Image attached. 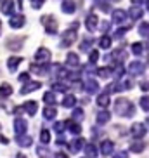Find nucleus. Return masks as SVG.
<instances>
[{"instance_id": "obj_1", "label": "nucleus", "mask_w": 149, "mask_h": 158, "mask_svg": "<svg viewBox=\"0 0 149 158\" xmlns=\"http://www.w3.org/2000/svg\"><path fill=\"white\" fill-rule=\"evenodd\" d=\"M42 23L45 24V30H47L49 33H56L57 23H56V19L52 18V16H43V18H42Z\"/></svg>"}, {"instance_id": "obj_2", "label": "nucleus", "mask_w": 149, "mask_h": 158, "mask_svg": "<svg viewBox=\"0 0 149 158\" xmlns=\"http://www.w3.org/2000/svg\"><path fill=\"white\" fill-rule=\"evenodd\" d=\"M116 111H118V113H127V115H130V113H132L130 102L127 101V99H118V102H116Z\"/></svg>"}, {"instance_id": "obj_3", "label": "nucleus", "mask_w": 149, "mask_h": 158, "mask_svg": "<svg viewBox=\"0 0 149 158\" xmlns=\"http://www.w3.org/2000/svg\"><path fill=\"white\" fill-rule=\"evenodd\" d=\"M26 127H28L26 120H23V118H16L14 120V130H16L18 135H23L24 132H26Z\"/></svg>"}, {"instance_id": "obj_4", "label": "nucleus", "mask_w": 149, "mask_h": 158, "mask_svg": "<svg viewBox=\"0 0 149 158\" xmlns=\"http://www.w3.org/2000/svg\"><path fill=\"white\" fill-rule=\"evenodd\" d=\"M9 24H10V28H21L24 24V16L23 14H14L10 18Z\"/></svg>"}, {"instance_id": "obj_5", "label": "nucleus", "mask_w": 149, "mask_h": 158, "mask_svg": "<svg viewBox=\"0 0 149 158\" xmlns=\"http://www.w3.org/2000/svg\"><path fill=\"white\" fill-rule=\"evenodd\" d=\"M35 59H37L38 63H47V61L50 59V52L42 47V49H38V51H37V56H35Z\"/></svg>"}, {"instance_id": "obj_6", "label": "nucleus", "mask_w": 149, "mask_h": 158, "mask_svg": "<svg viewBox=\"0 0 149 158\" xmlns=\"http://www.w3.org/2000/svg\"><path fill=\"white\" fill-rule=\"evenodd\" d=\"M74 38H76V30L71 28L70 31L64 33V37H62V44H64V45H71V44L74 42Z\"/></svg>"}, {"instance_id": "obj_7", "label": "nucleus", "mask_w": 149, "mask_h": 158, "mask_svg": "<svg viewBox=\"0 0 149 158\" xmlns=\"http://www.w3.org/2000/svg\"><path fill=\"white\" fill-rule=\"evenodd\" d=\"M23 110L24 111H28V115H35V113H37V110H38V104L35 101H28V102H24L23 104Z\"/></svg>"}, {"instance_id": "obj_8", "label": "nucleus", "mask_w": 149, "mask_h": 158, "mask_svg": "<svg viewBox=\"0 0 149 158\" xmlns=\"http://www.w3.org/2000/svg\"><path fill=\"white\" fill-rule=\"evenodd\" d=\"M40 82H30L28 85H24L23 89H21V94H30L33 92V90H37V89H40Z\"/></svg>"}, {"instance_id": "obj_9", "label": "nucleus", "mask_w": 149, "mask_h": 158, "mask_svg": "<svg viewBox=\"0 0 149 158\" xmlns=\"http://www.w3.org/2000/svg\"><path fill=\"white\" fill-rule=\"evenodd\" d=\"M0 9H2L4 14H12V10H14V4H12V0H5V2H2Z\"/></svg>"}, {"instance_id": "obj_10", "label": "nucleus", "mask_w": 149, "mask_h": 158, "mask_svg": "<svg viewBox=\"0 0 149 158\" xmlns=\"http://www.w3.org/2000/svg\"><path fill=\"white\" fill-rule=\"evenodd\" d=\"M33 139L30 137V135H18V144L19 146H23V148H28V146H31Z\"/></svg>"}, {"instance_id": "obj_11", "label": "nucleus", "mask_w": 149, "mask_h": 158, "mask_svg": "<svg viewBox=\"0 0 149 158\" xmlns=\"http://www.w3.org/2000/svg\"><path fill=\"white\" fill-rule=\"evenodd\" d=\"M132 132H134L135 137H142L144 132H146V129H144L142 123H134V125H132Z\"/></svg>"}, {"instance_id": "obj_12", "label": "nucleus", "mask_w": 149, "mask_h": 158, "mask_svg": "<svg viewBox=\"0 0 149 158\" xmlns=\"http://www.w3.org/2000/svg\"><path fill=\"white\" fill-rule=\"evenodd\" d=\"M12 94V87L9 84H2L0 85V98H9Z\"/></svg>"}, {"instance_id": "obj_13", "label": "nucleus", "mask_w": 149, "mask_h": 158, "mask_svg": "<svg viewBox=\"0 0 149 158\" xmlns=\"http://www.w3.org/2000/svg\"><path fill=\"white\" fill-rule=\"evenodd\" d=\"M21 57H10L9 61H7V66H9V70L10 71H16V68H18V64L21 63Z\"/></svg>"}, {"instance_id": "obj_14", "label": "nucleus", "mask_w": 149, "mask_h": 158, "mask_svg": "<svg viewBox=\"0 0 149 158\" xmlns=\"http://www.w3.org/2000/svg\"><path fill=\"white\" fill-rule=\"evenodd\" d=\"M43 116H45L47 120H52V118L56 116V108H52V106H47L45 110H43Z\"/></svg>"}, {"instance_id": "obj_15", "label": "nucleus", "mask_w": 149, "mask_h": 158, "mask_svg": "<svg viewBox=\"0 0 149 158\" xmlns=\"http://www.w3.org/2000/svg\"><path fill=\"white\" fill-rule=\"evenodd\" d=\"M95 26H97V18L95 16H89V19H87V28L92 31V30H95Z\"/></svg>"}, {"instance_id": "obj_16", "label": "nucleus", "mask_w": 149, "mask_h": 158, "mask_svg": "<svg viewBox=\"0 0 149 158\" xmlns=\"http://www.w3.org/2000/svg\"><path fill=\"white\" fill-rule=\"evenodd\" d=\"M107 120H109V111H101V113H97V122H99V123H106Z\"/></svg>"}, {"instance_id": "obj_17", "label": "nucleus", "mask_w": 149, "mask_h": 158, "mask_svg": "<svg viewBox=\"0 0 149 158\" xmlns=\"http://www.w3.org/2000/svg\"><path fill=\"white\" fill-rule=\"evenodd\" d=\"M113 151V143L111 141H104L103 143V153L104 155H109Z\"/></svg>"}, {"instance_id": "obj_18", "label": "nucleus", "mask_w": 149, "mask_h": 158, "mask_svg": "<svg viewBox=\"0 0 149 158\" xmlns=\"http://www.w3.org/2000/svg\"><path fill=\"white\" fill-rule=\"evenodd\" d=\"M62 10H64V12H73V10H74V4L71 2V0H66L64 4H62Z\"/></svg>"}, {"instance_id": "obj_19", "label": "nucleus", "mask_w": 149, "mask_h": 158, "mask_svg": "<svg viewBox=\"0 0 149 158\" xmlns=\"http://www.w3.org/2000/svg\"><path fill=\"white\" fill-rule=\"evenodd\" d=\"M21 45H23V42H21V40H10V42L7 44V47H9V49H12V51L21 49Z\"/></svg>"}, {"instance_id": "obj_20", "label": "nucleus", "mask_w": 149, "mask_h": 158, "mask_svg": "<svg viewBox=\"0 0 149 158\" xmlns=\"http://www.w3.org/2000/svg\"><path fill=\"white\" fill-rule=\"evenodd\" d=\"M66 63L71 66L78 64V57H76V54H68V57H66Z\"/></svg>"}, {"instance_id": "obj_21", "label": "nucleus", "mask_w": 149, "mask_h": 158, "mask_svg": "<svg viewBox=\"0 0 149 158\" xmlns=\"http://www.w3.org/2000/svg\"><path fill=\"white\" fill-rule=\"evenodd\" d=\"M130 71L132 73H142V64H140V63H132Z\"/></svg>"}, {"instance_id": "obj_22", "label": "nucleus", "mask_w": 149, "mask_h": 158, "mask_svg": "<svg viewBox=\"0 0 149 158\" xmlns=\"http://www.w3.org/2000/svg\"><path fill=\"white\" fill-rule=\"evenodd\" d=\"M73 104H74V98H73V96H66V98H64V101H62V106L71 108Z\"/></svg>"}, {"instance_id": "obj_23", "label": "nucleus", "mask_w": 149, "mask_h": 158, "mask_svg": "<svg viewBox=\"0 0 149 158\" xmlns=\"http://www.w3.org/2000/svg\"><path fill=\"white\" fill-rule=\"evenodd\" d=\"M43 101H45L47 104H54V102H56V98H54L52 92H47L45 96H43Z\"/></svg>"}, {"instance_id": "obj_24", "label": "nucleus", "mask_w": 149, "mask_h": 158, "mask_svg": "<svg viewBox=\"0 0 149 158\" xmlns=\"http://www.w3.org/2000/svg\"><path fill=\"white\" fill-rule=\"evenodd\" d=\"M40 141H42L43 144H47L49 141H50V134H49V130H42V134H40Z\"/></svg>"}, {"instance_id": "obj_25", "label": "nucleus", "mask_w": 149, "mask_h": 158, "mask_svg": "<svg viewBox=\"0 0 149 158\" xmlns=\"http://www.w3.org/2000/svg\"><path fill=\"white\" fill-rule=\"evenodd\" d=\"M97 104H99V106H107V104H109V98H107V96H99V98H97Z\"/></svg>"}, {"instance_id": "obj_26", "label": "nucleus", "mask_w": 149, "mask_h": 158, "mask_svg": "<svg viewBox=\"0 0 149 158\" xmlns=\"http://www.w3.org/2000/svg\"><path fill=\"white\" fill-rule=\"evenodd\" d=\"M82 146H83V141H82V139H76V141L71 143V149H73V151H78Z\"/></svg>"}, {"instance_id": "obj_27", "label": "nucleus", "mask_w": 149, "mask_h": 158, "mask_svg": "<svg viewBox=\"0 0 149 158\" xmlns=\"http://www.w3.org/2000/svg\"><path fill=\"white\" fill-rule=\"evenodd\" d=\"M139 33L142 35V37H147V35H149V24H147V23L140 24V30H139Z\"/></svg>"}, {"instance_id": "obj_28", "label": "nucleus", "mask_w": 149, "mask_h": 158, "mask_svg": "<svg viewBox=\"0 0 149 158\" xmlns=\"http://www.w3.org/2000/svg\"><path fill=\"white\" fill-rule=\"evenodd\" d=\"M85 151H87V155H89V156H95V153H97V149H95V146H94V144H89Z\"/></svg>"}, {"instance_id": "obj_29", "label": "nucleus", "mask_w": 149, "mask_h": 158, "mask_svg": "<svg viewBox=\"0 0 149 158\" xmlns=\"http://www.w3.org/2000/svg\"><path fill=\"white\" fill-rule=\"evenodd\" d=\"M142 149H144V144H137V143H135V144H132V151H135V153H140V151H142Z\"/></svg>"}, {"instance_id": "obj_30", "label": "nucleus", "mask_w": 149, "mask_h": 158, "mask_svg": "<svg viewBox=\"0 0 149 158\" xmlns=\"http://www.w3.org/2000/svg\"><path fill=\"white\" fill-rule=\"evenodd\" d=\"M109 45H111L109 37H103V38H101V47H104V49H106V47H109Z\"/></svg>"}, {"instance_id": "obj_31", "label": "nucleus", "mask_w": 149, "mask_h": 158, "mask_svg": "<svg viewBox=\"0 0 149 158\" xmlns=\"http://www.w3.org/2000/svg\"><path fill=\"white\" fill-rule=\"evenodd\" d=\"M140 106L144 108L146 111H149V98H142V99H140Z\"/></svg>"}, {"instance_id": "obj_32", "label": "nucleus", "mask_w": 149, "mask_h": 158, "mask_svg": "<svg viewBox=\"0 0 149 158\" xmlns=\"http://www.w3.org/2000/svg\"><path fill=\"white\" fill-rule=\"evenodd\" d=\"M132 51H134L135 54H140V52H142V45H140V44H135V45L132 47Z\"/></svg>"}, {"instance_id": "obj_33", "label": "nucleus", "mask_w": 149, "mask_h": 158, "mask_svg": "<svg viewBox=\"0 0 149 158\" xmlns=\"http://www.w3.org/2000/svg\"><path fill=\"white\" fill-rule=\"evenodd\" d=\"M42 4H43V0H35V2H31L33 9H38V7H42Z\"/></svg>"}, {"instance_id": "obj_34", "label": "nucleus", "mask_w": 149, "mask_h": 158, "mask_svg": "<svg viewBox=\"0 0 149 158\" xmlns=\"http://www.w3.org/2000/svg\"><path fill=\"white\" fill-rule=\"evenodd\" d=\"M19 80H21V82H28V80H30V75H28V73H21V75H19Z\"/></svg>"}, {"instance_id": "obj_35", "label": "nucleus", "mask_w": 149, "mask_h": 158, "mask_svg": "<svg viewBox=\"0 0 149 158\" xmlns=\"http://www.w3.org/2000/svg\"><path fill=\"white\" fill-rule=\"evenodd\" d=\"M115 158H128V155H127L125 151H120V153L115 155Z\"/></svg>"}, {"instance_id": "obj_36", "label": "nucleus", "mask_w": 149, "mask_h": 158, "mask_svg": "<svg viewBox=\"0 0 149 158\" xmlns=\"http://www.w3.org/2000/svg\"><path fill=\"white\" fill-rule=\"evenodd\" d=\"M97 57H99V54H97V51H94L92 54H90V61H97Z\"/></svg>"}, {"instance_id": "obj_37", "label": "nucleus", "mask_w": 149, "mask_h": 158, "mask_svg": "<svg viewBox=\"0 0 149 158\" xmlns=\"http://www.w3.org/2000/svg\"><path fill=\"white\" fill-rule=\"evenodd\" d=\"M56 158H68V156H66L64 153H57V155H56Z\"/></svg>"}, {"instance_id": "obj_38", "label": "nucleus", "mask_w": 149, "mask_h": 158, "mask_svg": "<svg viewBox=\"0 0 149 158\" xmlns=\"http://www.w3.org/2000/svg\"><path fill=\"white\" fill-rule=\"evenodd\" d=\"M16 158H26V156H24L23 153H19V155H18V156H16Z\"/></svg>"}, {"instance_id": "obj_39", "label": "nucleus", "mask_w": 149, "mask_h": 158, "mask_svg": "<svg viewBox=\"0 0 149 158\" xmlns=\"http://www.w3.org/2000/svg\"><path fill=\"white\" fill-rule=\"evenodd\" d=\"M134 2H140V0H134Z\"/></svg>"}, {"instance_id": "obj_40", "label": "nucleus", "mask_w": 149, "mask_h": 158, "mask_svg": "<svg viewBox=\"0 0 149 158\" xmlns=\"http://www.w3.org/2000/svg\"><path fill=\"white\" fill-rule=\"evenodd\" d=\"M0 26H2V24H0Z\"/></svg>"}]
</instances>
